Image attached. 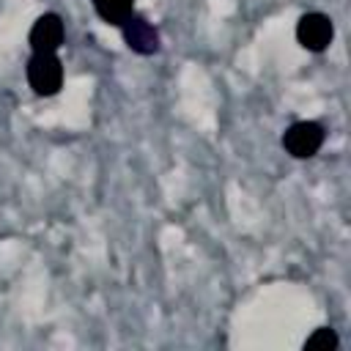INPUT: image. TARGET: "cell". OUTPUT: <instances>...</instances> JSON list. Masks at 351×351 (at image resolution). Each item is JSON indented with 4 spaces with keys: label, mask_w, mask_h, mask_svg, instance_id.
Returning a JSON list of instances; mask_svg holds the SVG:
<instances>
[{
    "label": "cell",
    "mask_w": 351,
    "mask_h": 351,
    "mask_svg": "<svg viewBox=\"0 0 351 351\" xmlns=\"http://www.w3.org/2000/svg\"><path fill=\"white\" fill-rule=\"evenodd\" d=\"M25 77L36 96H55L63 85V63L58 52H33L25 66Z\"/></svg>",
    "instance_id": "1"
},
{
    "label": "cell",
    "mask_w": 351,
    "mask_h": 351,
    "mask_svg": "<svg viewBox=\"0 0 351 351\" xmlns=\"http://www.w3.org/2000/svg\"><path fill=\"white\" fill-rule=\"evenodd\" d=\"M326 140V129L318 121H296L282 132V148L293 159H310L321 151Z\"/></svg>",
    "instance_id": "2"
},
{
    "label": "cell",
    "mask_w": 351,
    "mask_h": 351,
    "mask_svg": "<svg viewBox=\"0 0 351 351\" xmlns=\"http://www.w3.org/2000/svg\"><path fill=\"white\" fill-rule=\"evenodd\" d=\"M335 38V25L321 11H307L296 22V41L307 52H324Z\"/></svg>",
    "instance_id": "3"
},
{
    "label": "cell",
    "mask_w": 351,
    "mask_h": 351,
    "mask_svg": "<svg viewBox=\"0 0 351 351\" xmlns=\"http://www.w3.org/2000/svg\"><path fill=\"white\" fill-rule=\"evenodd\" d=\"M121 36L134 55H156L159 52V30L143 14H129L121 22Z\"/></svg>",
    "instance_id": "4"
},
{
    "label": "cell",
    "mask_w": 351,
    "mask_h": 351,
    "mask_svg": "<svg viewBox=\"0 0 351 351\" xmlns=\"http://www.w3.org/2000/svg\"><path fill=\"white\" fill-rule=\"evenodd\" d=\"M66 38V27H63V19L58 14H41L30 33H27V41H30V49L33 52H58L60 44Z\"/></svg>",
    "instance_id": "5"
},
{
    "label": "cell",
    "mask_w": 351,
    "mask_h": 351,
    "mask_svg": "<svg viewBox=\"0 0 351 351\" xmlns=\"http://www.w3.org/2000/svg\"><path fill=\"white\" fill-rule=\"evenodd\" d=\"M90 5L107 25H115V27H121V22L129 14H134V0H90Z\"/></svg>",
    "instance_id": "6"
},
{
    "label": "cell",
    "mask_w": 351,
    "mask_h": 351,
    "mask_svg": "<svg viewBox=\"0 0 351 351\" xmlns=\"http://www.w3.org/2000/svg\"><path fill=\"white\" fill-rule=\"evenodd\" d=\"M340 346V337L332 326H318L307 340H304V351H335Z\"/></svg>",
    "instance_id": "7"
}]
</instances>
